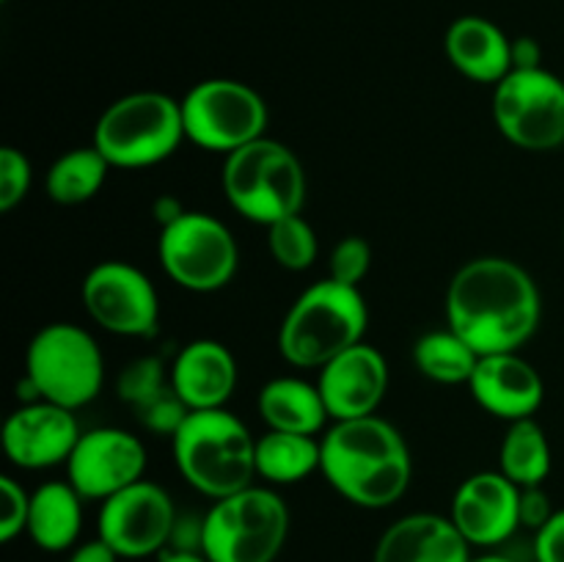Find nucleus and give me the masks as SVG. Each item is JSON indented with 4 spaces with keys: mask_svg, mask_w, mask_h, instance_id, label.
Segmentation results:
<instances>
[{
    "mask_svg": "<svg viewBox=\"0 0 564 562\" xmlns=\"http://www.w3.org/2000/svg\"><path fill=\"white\" fill-rule=\"evenodd\" d=\"M543 314L529 270L505 257L463 264L446 292V323L479 356L518 353L534 336Z\"/></svg>",
    "mask_w": 564,
    "mask_h": 562,
    "instance_id": "1",
    "label": "nucleus"
},
{
    "mask_svg": "<svg viewBox=\"0 0 564 562\" xmlns=\"http://www.w3.org/2000/svg\"><path fill=\"white\" fill-rule=\"evenodd\" d=\"M319 472L330 488L364 510H383L400 501L411 485L413 461L405 439L380 417L347 419L319 439Z\"/></svg>",
    "mask_w": 564,
    "mask_h": 562,
    "instance_id": "2",
    "label": "nucleus"
},
{
    "mask_svg": "<svg viewBox=\"0 0 564 562\" xmlns=\"http://www.w3.org/2000/svg\"><path fill=\"white\" fill-rule=\"evenodd\" d=\"M171 444L185 483L213 501L253 485L257 439L226 408L191 411Z\"/></svg>",
    "mask_w": 564,
    "mask_h": 562,
    "instance_id": "3",
    "label": "nucleus"
},
{
    "mask_svg": "<svg viewBox=\"0 0 564 562\" xmlns=\"http://www.w3.org/2000/svg\"><path fill=\"white\" fill-rule=\"evenodd\" d=\"M369 312L358 287L325 279L297 295L279 328V353L303 369H323L330 358L364 342Z\"/></svg>",
    "mask_w": 564,
    "mask_h": 562,
    "instance_id": "4",
    "label": "nucleus"
},
{
    "mask_svg": "<svg viewBox=\"0 0 564 562\" xmlns=\"http://www.w3.org/2000/svg\"><path fill=\"white\" fill-rule=\"evenodd\" d=\"M224 193L242 218L270 226L301 215L306 204V174L290 147L262 136L226 154Z\"/></svg>",
    "mask_w": 564,
    "mask_h": 562,
    "instance_id": "5",
    "label": "nucleus"
},
{
    "mask_svg": "<svg viewBox=\"0 0 564 562\" xmlns=\"http://www.w3.org/2000/svg\"><path fill=\"white\" fill-rule=\"evenodd\" d=\"M290 534V507L275 490L251 485L213 501L202 518L209 562H275Z\"/></svg>",
    "mask_w": 564,
    "mask_h": 562,
    "instance_id": "6",
    "label": "nucleus"
},
{
    "mask_svg": "<svg viewBox=\"0 0 564 562\" xmlns=\"http://www.w3.org/2000/svg\"><path fill=\"white\" fill-rule=\"evenodd\" d=\"M185 141L182 105L160 91H135L116 99L99 116L94 147L113 169L163 163Z\"/></svg>",
    "mask_w": 564,
    "mask_h": 562,
    "instance_id": "7",
    "label": "nucleus"
},
{
    "mask_svg": "<svg viewBox=\"0 0 564 562\" xmlns=\"http://www.w3.org/2000/svg\"><path fill=\"white\" fill-rule=\"evenodd\" d=\"M25 378L39 391V400L77 411L102 391V350L80 325L50 323L28 345Z\"/></svg>",
    "mask_w": 564,
    "mask_h": 562,
    "instance_id": "8",
    "label": "nucleus"
},
{
    "mask_svg": "<svg viewBox=\"0 0 564 562\" xmlns=\"http://www.w3.org/2000/svg\"><path fill=\"white\" fill-rule=\"evenodd\" d=\"M180 105L185 138L207 152H237L268 127V105L257 88L229 77L196 83Z\"/></svg>",
    "mask_w": 564,
    "mask_h": 562,
    "instance_id": "9",
    "label": "nucleus"
},
{
    "mask_svg": "<svg viewBox=\"0 0 564 562\" xmlns=\"http://www.w3.org/2000/svg\"><path fill=\"white\" fill-rule=\"evenodd\" d=\"M158 257L174 284L191 292H215L235 279L240 248L215 215L185 209L160 229Z\"/></svg>",
    "mask_w": 564,
    "mask_h": 562,
    "instance_id": "10",
    "label": "nucleus"
},
{
    "mask_svg": "<svg viewBox=\"0 0 564 562\" xmlns=\"http://www.w3.org/2000/svg\"><path fill=\"white\" fill-rule=\"evenodd\" d=\"M494 119L501 136L529 152L564 143V80L549 69H512L494 91Z\"/></svg>",
    "mask_w": 564,
    "mask_h": 562,
    "instance_id": "11",
    "label": "nucleus"
},
{
    "mask_svg": "<svg viewBox=\"0 0 564 562\" xmlns=\"http://www.w3.org/2000/svg\"><path fill=\"white\" fill-rule=\"evenodd\" d=\"M176 521L180 516L169 490L149 479H138L102 501L97 538H102L121 560H147L169 549Z\"/></svg>",
    "mask_w": 564,
    "mask_h": 562,
    "instance_id": "12",
    "label": "nucleus"
},
{
    "mask_svg": "<svg viewBox=\"0 0 564 562\" xmlns=\"http://www.w3.org/2000/svg\"><path fill=\"white\" fill-rule=\"evenodd\" d=\"M80 298L88 317L110 334L135 336V339L158 334V290L135 264L119 259L94 264L83 279Z\"/></svg>",
    "mask_w": 564,
    "mask_h": 562,
    "instance_id": "13",
    "label": "nucleus"
},
{
    "mask_svg": "<svg viewBox=\"0 0 564 562\" xmlns=\"http://www.w3.org/2000/svg\"><path fill=\"white\" fill-rule=\"evenodd\" d=\"M147 472V450L141 439L121 428H94L80 435L66 461V479L91 501L110 499L130 488Z\"/></svg>",
    "mask_w": 564,
    "mask_h": 562,
    "instance_id": "14",
    "label": "nucleus"
},
{
    "mask_svg": "<svg viewBox=\"0 0 564 562\" xmlns=\"http://www.w3.org/2000/svg\"><path fill=\"white\" fill-rule=\"evenodd\" d=\"M449 518L468 543L496 549L521 527V488L501 472L471 474L452 496Z\"/></svg>",
    "mask_w": 564,
    "mask_h": 562,
    "instance_id": "15",
    "label": "nucleus"
},
{
    "mask_svg": "<svg viewBox=\"0 0 564 562\" xmlns=\"http://www.w3.org/2000/svg\"><path fill=\"white\" fill-rule=\"evenodd\" d=\"M80 424L69 408L36 400L22 402L3 424V452L17 468L39 472L69 461L80 441Z\"/></svg>",
    "mask_w": 564,
    "mask_h": 562,
    "instance_id": "16",
    "label": "nucleus"
},
{
    "mask_svg": "<svg viewBox=\"0 0 564 562\" xmlns=\"http://www.w3.org/2000/svg\"><path fill=\"white\" fill-rule=\"evenodd\" d=\"M317 386L334 422L372 417L389 389V364L378 347L358 342L319 369Z\"/></svg>",
    "mask_w": 564,
    "mask_h": 562,
    "instance_id": "17",
    "label": "nucleus"
},
{
    "mask_svg": "<svg viewBox=\"0 0 564 562\" xmlns=\"http://www.w3.org/2000/svg\"><path fill=\"white\" fill-rule=\"evenodd\" d=\"M468 389H471L479 408L510 424L521 422V419H534L545 397L540 372L518 353L479 356L477 369L468 380Z\"/></svg>",
    "mask_w": 564,
    "mask_h": 562,
    "instance_id": "18",
    "label": "nucleus"
},
{
    "mask_svg": "<svg viewBox=\"0 0 564 562\" xmlns=\"http://www.w3.org/2000/svg\"><path fill=\"white\" fill-rule=\"evenodd\" d=\"M471 543L449 516L411 512L380 534L372 562H471Z\"/></svg>",
    "mask_w": 564,
    "mask_h": 562,
    "instance_id": "19",
    "label": "nucleus"
},
{
    "mask_svg": "<svg viewBox=\"0 0 564 562\" xmlns=\"http://www.w3.org/2000/svg\"><path fill=\"white\" fill-rule=\"evenodd\" d=\"M171 386L191 411L224 408L237 386V361L224 342L196 339L176 353Z\"/></svg>",
    "mask_w": 564,
    "mask_h": 562,
    "instance_id": "20",
    "label": "nucleus"
},
{
    "mask_svg": "<svg viewBox=\"0 0 564 562\" xmlns=\"http://www.w3.org/2000/svg\"><path fill=\"white\" fill-rule=\"evenodd\" d=\"M444 47L452 66L468 80L496 86L512 72V39L485 17L468 14L452 22Z\"/></svg>",
    "mask_w": 564,
    "mask_h": 562,
    "instance_id": "21",
    "label": "nucleus"
},
{
    "mask_svg": "<svg viewBox=\"0 0 564 562\" xmlns=\"http://www.w3.org/2000/svg\"><path fill=\"white\" fill-rule=\"evenodd\" d=\"M83 496L72 483H44L31 494L25 534L33 545L50 554L72 551L83 529Z\"/></svg>",
    "mask_w": 564,
    "mask_h": 562,
    "instance_id": "22",
    "label": "nucleus"
},
{
    "mask_svg": "<svg viewBox=\"0 0 564 562\" xmlns=\"http://www.w3.org/2000/svg\"><path fill=\"white\" fill-rule=\"evenodd\" d=\"M259 417L270 430L317 435L330 419L317 383L301 378H275L259 391Z\"/></svg>",
    "mask_w": 564,
    "mask_h": 562,
    "instance_id": "23",
    "label": "nucleus"
},
{
    "mask_svg": "<svg viewBox=\"0 0 564 562\" xmlns=\"http://www.w3.org/2000/svg\"><path fill=\"white\" fill-rule=\"evenodd\" d=\"M323 444L314 435L268 430L257 439V477L273 485H295L319 472Z\"/></svg>",
    "mask_w": 564,
    "mask_h": 562,
    "instance_id": "24",
    "label": "nucleus"
},
{
    "mask_svg": "<svg viewBox=\"0 0 564 562\" xmlns=\"http://www.w3.org/2000/svg\"><path fill=\"white\" fill-rule=\"evenodd\" d=\"M499 472L518 488L543 485L551 474V444L534 419L512 422L499 450Z\"/></svg>",
    "mask_w": 564,
    "mask_h": 562,
    "instance_id": "25",
    "label": "nucleus"
},
{
    "mask_svg": "<svg viewBox=\"0 0 564 562\" xmlns=\"http://www.w3.org/2000/svg\"><path fill=\"white\" fill-rule=\"evenodd\" d=\"M413 364L424 378L435 380V383L468 386L479 364V353L452 328L427 331L413 345Z\"/></svg>",
    "mask_w": 564,
    "mask_h": 562,
    "instance_id": "26",
    "label": "nucleus"
},
{
    "mask_svg": "<svg viewBox=\"0 0 564 562\" xmlns=\"http://www.w3.org/2000/svg\"><path fill=\"white\" fill-rule=\"evenodd\" d=\"M113 165L102 158L97 147H80L61 154L47 171V196L55 204H83L99 193Z\"/></svg>",
    "mask_w": 564,
    "mask_h": 562,
    "instance_id": "27",
    "label": "nucleus"
},
{
    "mask_svg": "<svg viewBox=\"0 0 564 562\" xmlns=\"http://www.w3.org/2000/svg\"><path fill=\"white\" fill-rule=\"evenodd\" d=\"M268 246L275 262L286 270H306L317 259L319 242L303 215H290L268 226Z\"/></svg>",
    "mask_w": 564,
    "mask_h": 562,
    "instance_id": "28",
    "label": "nucleus"
},
{
    "mask_svg": "<svg viewBox=\"0 0 564 562\" xmlns=\"http://www.w3.org/2000/svg\"><path fill=\"white\" fill-rule=\"evenodd\" d=\"M165 389H171V372H165L163 361L152 356L135 358L132 364H127L119 375V383H116L121 400L135 408V411L152 402L154 397L163 395Z\"/></svg>",
    "mask_w": 564,
    "mask_h": 562,
    "instance_id": "29",
    "label": "nucleus"
},
{
    "mask_svg": "<svg viewBox=\"0 0 564 562\" xmlns=\"http://www.w3.org/2000/svg\"><path fill=\"white\" fill-rule=\"evenodd\" d=\"M369 264H372V246L364 237L350 235L336 242V248L330 251L328 270L330 279L339 281V284L358 287L364 275L369 273Z\"/></svg>",
    "mask_w": 564,
    "mask_h": 562,
    "instance_id": "30",
    "label": "nucleus"
},
{
    "mask_svg": "<svg viewBox=\"0 0 564 562\" xmlns=\"http://www.w3.org/2000/svg\"><path fill=\"white\" fill-rule=\"evenodd\" d=\"M31 163L14 147L0 149V209L11 213L31 191Z\"/></svg>",
    "mask_w": 564,
    "mask_h": 562,
    "instance_id": "31",
    "label": "nucleus"
},
{
    "mask_svg": "<svg viewBox=\"0 0 564 562\" xmlns=\"http://www.w3.org/2000/svg\"><path fill=\"white\" fill-rule=\"evenodd\" d=\"M0 499H3V512H0V540H3V543H11V540L20 538L28 527L31 494H28L14 477L3 474V477H0Z\"/></svg>",
    "mask_w": 564,
    "mask_h": 562,
    "instance_id": "32",
    "label": "nucleus"
},
{
    "mask_svg": "<svg viewBox=\"0 0 564 562\" xmlns=\"http://www.w3.org/2000/svg\"><path fill=\"white\" fill-rule=\"evenodd\" d=\"M534 562H564V510H556L534 532Z\"/></svg>",
    "mask_w": 564,
    "mask_h": 562,
    "instance_id": "33",
    "label": "nucleus"
},
{
    "mask_svg": "<svg viewBox=\"0 0 564 562\" xmlns=\"http://www.w3.org/2000/svg\"><path fill=\"white\" fill-rule=\"evenodd\" d=\"M554 507H551V496L545 494L543 485H532V488H521V527H529L538 532L540 527L549 523V518L554 516Z\"/></svg>",
    "mask_w": 564,
    "mask_h": 562,
    "instance_id": "34",
    "label": "nucleus"
},
{
    "mask_svg": "<svg viewBox=\"0 0 564 562\" xmlns=\"http://www.w3.org/2000/svg\"><path fill=\"white\" fill-rule=\"evenodd\" d=\"M543 66V47L538 39H512V69H540Z\"/></svg>",
    "mask_w": 564,
    "mask_h": 562,
    "instance_id": "35",
    "label": "nucleus"
},
{
    "mask_svg": "<svg viewBox=\"0 0 564 562\" xmlns=\"http://www.w3.org/2000/svg\"><path fill=\"white\" fill-rule=\"evenodd\" d=\"M119 560L121 556L116 554L102 538H94V540H86V543L75 545V549L69 551V556H66V562H119Z\"/></svg>",
    "mask_w": 564,
    "mask_h": 562,
    "instance_id": "36",
    "label": "nucleus"
},
{
    "mask_svg": "<svg viewBox=\"0 0 564 562\" xmlns=\"http://www.w3.org/2000/svg\"><path fill=\"white\" fill-rule=\"evenodd\" d=\"M182 213H185V209H182V204L176 202L174 196H160L158 202L152 204V215L160 220V229H163V226H169L171 220L180 218Z\"/></svg>",
    "mask_w": 564,
    "mask_h": 562,
    "instance_id": "37",
    "label": "nucleus"
},
{
    "mask_svg": "<svg viewBox=\"0 0 564 562\" xmlns=\"http://www.w3.org/2000/svg\"><path fill=\"white\" fill-rule=\"evenodd\" d=\"M158 562H209L202 551H187V549H165L158 554Z\"/></svg>",
    "mask_w": 564,
    "mask_h": 562,
    "instance_id": "38",
    "label": "nucleus"
},
{
    "mask_svg": "<svg viewBox=\"0 0 564 562\" xmlns=\"http://www.w3.org/2000/svg\"><path fill=\"white\" fill-rule=\"evenodd\" d=\"M471 562H518L516 556H507L501 551H485V554L471 556Z\"/></svg>",
    "mask_w": 564,
    "mask_h": 562,
    "instance_id": "39",
    "label": "nucleus"
}]
</instances>
